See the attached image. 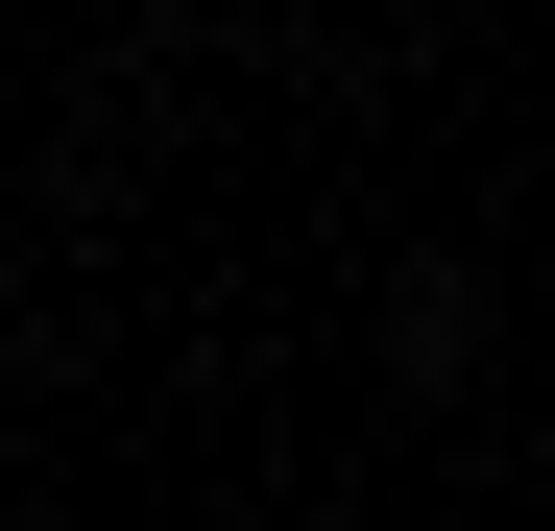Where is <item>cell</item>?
I'll return each instance as SVG.
<instances>
[{"label":"cell","instance_id":"1","mask_svg":"<svg viewBox=\"0 0 555 531\" xmlns=\"http://www.w3.org/2000/svg\"><path fill=\"white\" fill-rule=\"evenodd\" d=\"M387 363H411V387L483 363V266H411V290H387Z\"/></svg>","mask_w":555,"mask_h":531}]
</instances>
